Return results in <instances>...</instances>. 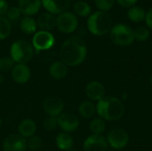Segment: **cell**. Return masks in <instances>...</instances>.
<instances>
[{"instance_id": "cell-15", "label": "cell", "mask_w": 152, "mask_h": 151, "mask_svg": "<svg viewBox=\"0 0 152 151\" xmlns=\"http://www.w3.org/2000/svg\"><path fill=\"white\" fill-rule=\"evenodd\" d=\"M19 9L26 16L36 14L42 5V0H19Z\"/></svg>"}, {"instance_id": "cell-10", "label": "cell", "mask_w": 152, "mask_h": 151, "mask_svg": "<svg viewBox=\"0 0 152 151\" xmlns=\"http://www.w3.org/2000/svg\"><path fill=\"white\" fill-rule=\"evenodd\" d=\"M27 141L20 134L9 135L3 143L4 151H27Z\"/></svg>"}, {"instance_id": "cell-28", "label": "cell", "mask_w": 152, "mask_h": 151, "mask_svg": "<svg viewBox=\"0 0 152 151\" xmlns=\"http://www.w3.org/2000/svg\"><path fill=\"white\" fill-rule=\"evenodd\" d=\"M134 36L138 41H146L150 36V31L146 27H139L134 30Z\"/></svg>"}, {"instance_id": "cell-29", "label": "cell", "mask_w": 152, "mask_h": 151, "mask_svg": "<svg viewBox=\"0 0 152 151\" xmlns=\"http://www.w3.org/2000/svg\"><path fill=\"white\" fill-rule=\"evenodd\" d=\"M27 146L30 150H38L42 147V140L38 136H31L27 141Z\"/></svg>"}, {"instance_id": "cell-16", "label": "cell", "mask_w": 152, "mask_h": 151, "mask_svg": "<svg viewBox=\"0 0 152 151\" xmlns=\"http://www.w3.org/2000/svg\"><path fill=\"white\" fill-rule=\"evenodd\" d=\"M12 77L15 82L24 84L30 78V69L25 64H17L12 70Z\"/></svg>"}, {"instance_id": "cell-35", "label": "cell", "mask_w": 152, "mask_h": 151, "mask_svg": "<svg viewBox=\"0 0 152 151\" xmlns=\"http://www.w3.org/2000/svg\"><path fill=\"white\" fill-rule=\"evenodd\" d=\"M145 20H146L147 26H148L151 29H152V8L151 9H150V11L146 13Z\"/></svg>"}, {"instance_id": "cell-36", "label": "cell", "mask_w": 152, "mask_h": 151, "mask_svg": "<svg viewBox=\"0 0 152 151\" xmlns=\"http://www.w3.org/2000/svg\"><path fill=\"white\" fill-rule=\"evenodd\" d=\"M4 82V77H3V74L0 73V84H2Z\"/></svg>"}, {"instance_id": "cell-19", "label": "cell", "mask_w": 152, "mask_h": 151, "mask_svg": "<svg viewBox=\"0 0 152 151\" xmlns=\"http://www.w3.org/2000/svg\"><path fill=\"white\" fill-rule=\"evenodd\" d=\"M49 72L54 79L60 80L66 77L68 73V68L67 65H65L62 61H55L50 66Z\"/></svg>"}, {"instance_id": "cell-20", "label": "cell", "mask_w": 152, "mask_h": 151, "mask_svg": "<svg viewBox=\"0 0 152 151\" xmlns=\"http://www.w3.org/2000/svg\"><path fill=\"white\" fill-rule=\"evenodd\" d=\"M37 27V21L29 16H25L24 18H22L20 23V28L21 31L28 35L35 33Z\"/></svg>"}, {"instance_id": "cell-18", "label": "cell", "mask_w": 152, "mask_h": 151, "mask_svg": "<svg viewBox=\"0 0 152 151\" xmlns=\"http://www.w3.org/2000/svg\"><path fill=\"white\" fill-rule=\"evenodd\" d=\"M37 125L36 123L31 119H25L20 122L18 127V131L20 136L23 138H29L36 133Z\"/></svg>"}, {"instance_id": "cell-12", "label": "cell", "mask_w": 152, "mask_h": 151, "mask_svg": "<svg viewBox=\"0 0 152 151\" xmlns=\"http://www.w3.org/2000/svg\"><path fill=\"white\" fill-rule=\"evenodd\" d=\"M70 4V0H42V4L45 9L55 15L61 14L69 8Z\"/></svg>"}, {"instance_id": "cell-25", "label": "cell", "mask_w": 152, "mask_h": 151, "mask_svg": "<svg viewBox=\"0 0 152 151\" xmlns=\"http://www.w3.org/2000/svg\"><path fill=\"white\" fill-rule=\"evenodd\" d=\"M89 128L94 134H101L105 131L106 125L102 118H94V120L91 121L89 125Z\"/></svg>"}, {"instance_id": "cell-26", "label": "cell", "mask_w": 152, "mask_h": 151, "mask_svg": "<svg viewBox=\"0 0 152 151\" xmlns=\"http://www.w3.org/2000/svg\"><path fill=\"white\" fill-rule=\"evenodd\" d=\"M11 33L10 21L4 16H0V40L9 36Z\"/></svg>"}, {"instance_id": "cell-6", "label": "cell", "mask_w": 152, "mask_h": 151, "mask_svg": "<svg viewBox=\"0 0 152 151\" xmlns=\"http://www.w3.org/2000/svg\"><path fill=\"white\" fill-rule=\"evenodd\" d=\"M78 25L77 16L69 12H64L57 17V28L59 30L65 34L74 32Z\"/></svg>"}, {"instance_id": "cell-8", "label": "cell", "mask_w": 152, "mask_h": 151, "mask_svg": "<svg viewBox=\"0 0 152 151\" xmlns=\"http://www.w3.org/2000/svg\"><path fill=\"white\" fill-rule=\"evenodd\" d=\"M54 44V37L49 31L40 30L33 36L32 45L37 52L48 50Z\"/></svg>"}, {"instance_id": "cell-24", "label": "cell", "mask_w": 152, "mask_h": 151, "mask_svg": "<svg viewBox=\"0 0 152 151\" xmlns=\"http://www.w3.org/2000/svg\"><path fill=\"white\" fill-rule=\"evenodd\" d=\"M74 12L76 14L82 16V17H86L88 16L91 13V7L90 5L84 2V1H78L77 3H75L74 6H73Z\"/></svg>"}, {"instance_id": "cell-34", "label": "cell", "mask_w": 152, "mask_h": 151, "mask_svg": "<svg viewBox=\"0 0 152 151\" xmlns=\"http://www.w3.org/2000/svg\"><path fill=\"white\" fill-rule=\"evenodd\" d=\"M8 3L6 0H0V16L6 14L8 11Z\"/></svg>"}, {"instance_id": "cell-22", "label": "cell", "mask_w": 152, "mask_h": 151, "mask_svg": "<svg viewBox=\"0 0 152 151\" xmlns=\"http://www.w3.org/2000/svg\"><path fill=\"white\" fill-rule=\"evenodd\" d=\"M78 112L83 117L90 118L94 116V114L96 112V107L94 106V104L93 102L86 101L82 102L79 105Z\"/></svg>"}, {"instance_id": "cell-14", "label": "cell", "mask_w": 152, "mask_h": 151, "mask_svg": "<svg viewBox=\"0 0 152 151\" xmlns=\"http://www.w3.org/2000/svg\"><path fill=\"white\" fill-rule=\"evenodd\" d=\"M86 94L91 101H101L105 94V88L103 85L97 81L89 83L86 87Z\"/></svg>"}, {"instance_id": "cell-23", "label": "cell", "mask_w": 152, "mask_h": 151, "mask_svg": "<svg viewBox=\"0 0 152 151\" xmlns=\"http://www.w3.org/2000/svg\"><path fill=\"white\" fill-rule=\"evenodd\" d=\"M127 16L134 22H140L145 19L146 12L140 6H133L128 10Z\"/></svg>"}, {"instance_id": "cell-30", "label": "cell", "mask_w": 152, "mask_h": 151, "mask_svg": "<svg viewBox=\"0 0 152 151\" xmlns=\"http://www.w3.org/2000/svg\"><path fill=\"white\" fill-rule=\"evenodd\" d=\"M115 4V0H95L97 8L102 12H107L110 10Z\"/></svg>"}, {"instance_id": "cell-3", "label": "cell", "mask_w": 152, "mask_h": 151, "mask_svg": "<svg viewBox=\"0 0 152 151\" xmlns=\"http://www.w3.org/2000/svg\"><path fill=\"white\" fill-rule=\"evenodd\" d=\"M87 27L92 34L95 36H103L109 33L112 28L111 16L107 12H95L89 17Z\"/></svg>"}, {"instance_id": "cell-4", "label": "cell", "mask_w": 152, "mask_h": 151, "mask_svg": "<svg viewBox=\"0 0 152 151\" xmlns=\"http://www.w3.org/2000/svg\"><path fill=\"white\" fill-rule=\"evenodd\" d=\"M11 58L18 64H25L33 56V45L26 40H18L11 46Z\"/></svg>"}, {"instance_id": "cell-39", "label": "cell", "mask_w": 152, "mask_h": 151, "mask_svg": "<svg viewBox=\"0 0 152 151\" xmlns=\"http://www.w3.org/2000/svg\"><path fill=\"white\" fill-rule=\"evenodd\" d=\"M38 151H41V150H38Z\"/></svg>"}, {"instance_id": "cell-32", "label": "cell", "mask_w": 152, "mask_h": 151, "mask_svg": "<svg viewBox=\"0 0 152 151\" xmlns=\"http://www.w3.org/2000/svg\"><path fill=\"white\" fill-rule=\"evenodd\" d=\"M58 125V118L54 117H49L44 121V127L46 131H53L56 129Z\"/></svg>"}, {"instance_id": "cell-7", "label": "cell", "mask_w": 152, "mask_h": 151, "mask_svg": "<svg viewBox=\"0 0 152 151\" xmlns=\"http://www.w3.org/2000/svg\"><path fill=\"white\" fill-rule=\"evenodd\" d=\"M129 142L128 133L121 128L112 129L107 136L108 144L117 150H120L125 148Z\"/></svg>"}, {"instance_id": "cell-17", "label": "cell", "mask_w": 152, "mask_h": 151, "mask_svg": "<svg viewBox=\"0 0 152 151\" xmlns=\"http://www.w3.org/2000/svg\"><path fill=\"white\" fill-rule=\"evenodd\" d=\"M37 26L44 31H49L53 29L57 24V18L55 15L45 12H42L37 18Z\"/></svg>"}, {"instance_id": "cell-38", "label": "cell", "mask_w": 152, "mask_h": 151, "mask_svg": "<svg viewBox=\"0 0 152 151\" xmlns=\"http://www.w3.org/2000/svg\"><path fill=\"white\" fill-rule=\"evenodd\" d=\"M151 85H152V74H151Z\"/></svg>"}, {"instance_id": "cell-11", "label": "cell", "mask_w": 152, "mask_h": 151, "mask_svg": "<svg viewBox=\"0 0 152 151\" xmlns=\"http://www.w3.org/2000/svg\"><path fill=\"white\" fill-rule=\"evenodd\" d=\"M107 140L101 134H93L84 142V151H107Z\"/></svg>"}, {"instance_id": "cell-2", "label": "cell", "mask_w": 152, "mask_h": 151, "mask_svg": "<svg viewBox=\"0 0 152 151\" xmlns=\"http://www.w3.org/2000/svg\"><path fill=\"white\" fill-rule=\"evenodd\" d=\"M98 115L103 119L115 121L120 119L125 113L123 102L115 97H103L96 106Z\"/></svg>"}, {"instance_id": "cell-5", "label": "cell", "mask_w": 152, "mask_h": 151, "mask_svg": "<svg viewBox=\"0 0 152 151\" xmlns=\"http://www.w3.org/2000/svg\"><path fill=\"white\" fill-rule=\"evenodd\" d=\"M110 38L118 45H130L134 41V30L126 24H118L111 28Z\"/></svg>"}, {"instance_id": "cell-27", "label": "cell", "mask_w": 152, "mask_h": 151, "mask_svg": "<svg viewBox=\"0 0 152 151\" xmlns=\"http://www.w3.org/2000/svg\"><path fill=\"white\" fill-rule=\"evenodd\" d=\"M14 67V61L12 58L4 57L0 59V73H6L12 71Z\"/></svg>"}, {"instance_id": "cell-13", "label": "cell", "mask_w": 152, "mask_h": 151, "mask_svg": "<svg viewBox=\"0 0 152 151\" xmlns=\"http://www.w3.org/2000/svg\"><path fill=\"white\" fill-rule=\"evenodd\" d=\"M58 125L60 127L67 133L75 131L79 125V119L74 114L64 113L58 118Z\"/></svg>"}, {"instance_id": "cell-37", "label": "cell", "mask_w": 152, "mask_h": 151, "mask_svg": "<svg viewBox=\"0 0 152 151\" xmlns=\"http://www.w3.org/2000/svg\"><path fill=\"white\" fill-rule=\"evenodd\" d=\"M1 125H2V119L0 118V126H1Z\"/></svg>"}, {"instance_id": "cell-33", "label": "cell", "mask_w": 152, "mask_h": 151, "mask_svg": "<svg viewBox=\"0 0 152 151\" xmlns=\"http://www.w3.org/2000/svg\"><path fill=\"white\" fill-rule=\"evenodd\" d=\"M138 0H117V2L118 3V4H120L122 7H133L134 4H136Z\"/></svg>"}, {"instance_id": "cell-31", "label": "cell", "mask_w": 152, "mask_h": 151, "mask_svg": "<svg viewBox=\"0 0 152 151\" xmlns=\"http://www.w3.org/2000/svg\"><path fill=\"white\" fill-rule=\"evenodd\" d=\"M20 11L19 9V7L16 6H12L8 9L7 12H6V16H7V20L9 21H16L20 16Z\"/></svg>"}, {"instance_id": "cell-1", "label": "cell", "mask_w": 152, "mask_h": 151, "mask_svg": "<svg viewBox=\"0 0 152 151\" xmlns=\"http://www.w3.org/2000/svg\"><path fill=\"white\" fill-rule=\"evenodd\" d=\"M60 56L65 65L70 67L79 65L86 56V44L85 41L76 36L68 38L61 47Z\"/></svg>"}, {"instance_id": "cell-9", "label": "cell", "mask_w": 152, "mask_h": 151, "mask_svg": "<svg viewBox=\"0 0 152 151\" xmlns=\"http://www.w3.org/2000/svg\"><path fill=\"white\" fill-rule=\"evenodd\" d=\"M43 107L49 117H56L61 115L64 109V103L60 98L56 96H50L44 101Z\"/></svg>"}, {"instance_id": "cell-21", "label": "cell", "mask_w": 152, "mask_h": 151, "mask_svg": "<svg viewBox=\"0 0 152 151\" xmlns=\"http://www.w3.org/2000/svg\"><path fill=\"white\" fill-rule=\"evenodd\" d=\"M56 144L62 150H69L73 146V139L69 134L61 133L56 138Z\"/></svg>"}]
</instances>
